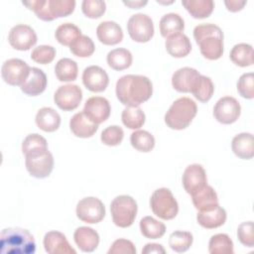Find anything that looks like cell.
I'll return each instance as SVG.
<instances>
[{
    "label": "cell",
    "mask_w": 254,
    "mask_h": 254,
    "mask_svg": "<svg viewBox=\"0 0 254 254\" xmlns=\"http://www.w3.org/2000/svg\"><path fill=\"white\" fill-rule=\"evenodd\" d=\"M115 92L122 104L138 106L152 96L153 85L145 75L126 74L117 80Z\"/></svg>",
    "instance_id": "obj_1"
},
{
    "label": "cell",
    "mask_w": 254,
    "mask_h": 254,
    "mask_svg": "<svg viewBox=\"0 0 254 254\" xmlns=\"http://www.w3.org/2000/svg\"><path fill=\"white\" fill-rule=\"evenodd\" d=\"M193 38L201 55L210 61L218 60L223 55V32L211 23L197 25L193 29Z\"/></svg>",
    "instance_id": "obj_2"
},
{
    "label": "cell",
    "mask_w": 254,
    "mask_h": 254,
    "mask_svg": "<svg viewBox=\"0 0 254 254\" xmlns=\"http://www.w3.org/2000/svg\"><path fill=\"white\" fill-rule=\"evenodd\" d=\"M1 254H34L36 242L29 230L21 227H8L0 234Z\"/></svg>",
    "instance_id": "obj_3"
},
{
    "label": "cell",
    "mask_w": 254,
    "mask_h": 254,
    "mask_svg": "<svg viewBox=\"0 0 254 254\" xmlns=\"http://www.w3.org/2000/svg\"><path fill=\"white\" fill-rule=\"evenodd\" d=\"M196 103L190 97H180L173 102L165 114V123L173 130L189 127L196 115Z\"/></svg>",
    "instance_id": "obj_4"
},
{
    "label": "cell",
    "mask_w": 254,
    "mask_h": 254,
    "mask_svg": "<svg viewBox=\"0 0 254 254\" xmlns=\"http://www.w3.org/2000/svg\"><path fill=\"white\" fill-rule=\"evenodd\" d=\"M137 202L127 194H121L113 198L110 203V212L114 224L121 228L129 227L133 224L137 215Z\"/></svg>",
    "instance_id": "obj_5"
},
{
    "label": "cell",
    "mask_w": 254,
    "mask_h": 254,
    "mask_svg": "<svg viewBox=\"0 0 254 254\" xmlns=\"http://www.w3.org/2000/svg\"><path fill=\"white\" fill-rule=\"evenodd\" d=\"M150 206L153 213L164 220L175 218L179 212L178 201L167 188L157 189L152 193Z\"/></svg>",
    "instance_id": "obj_6"
},
{
    "label": "cell",
    "mask_w": 254,
    "mask_h": 254,
    "mask_svg": "<svg viewBox=\"0 0 254 254\" xmlns=\"http://www.w3.org/2000/svg\"><path fill=\"white\" fill-rule=\"evenodd\" d=\"M25 165L29 174L37 179H45L54 169V157L48 149H41L25 156Z\"/></svg>",
    "instance_id": "obj_7"
},
{
    "label": "cell",
    "mask_w": 254,
    "mask_h": 254,
    "mask_svg": "<svg viewBox=\"0 0 254 254\" xmlns=\"http://www.w3.org/2000/svg\"><path fill=\"white\" fill-rule=\"evenodd\" d=\"M127 31L134 42L147 43L154 36V24L148 15L134 14L127 22Z\"/></svg>",
    "instance_id": "obj_8"
},
{
    "label": "cell",
    "mask_w": 254,
    "mask_h": 254,
    "mask_svg": "<svg viewBox=\"0 0 254 254\" xmlns=\"http://www.w3.org/2000/svg\"><path fill=\"white\" fill-rule=\"evenodd\" d=\"M76 216L83 222L94 224L100 222L105 216L103 202L94 196H87L80 199L76 204Z\"/></svg>",
    "instance_id": "obj_9"
},
{
    "label": "cell",
    "mask_w": 254,
    "mask_h": 254,
    "mask_svg": "<svg viewBox=\"0 0 254 254\" xmlns=\"http://www.w3.org/2000/svg\"><path fill=\"white\" fill-rule=\"evenodd\" d=\"M31 67L20 59H9L1 66L3 80L12 86L22 85L30 74Z\"/></svg>",
    "instance_id": "obj_10"
},
{
    "label": "cell",
    "mask_w": 254,
    "mask_h": 254,
    "mask_svg": "<svg viewBox=\"0 0 254 254\" xmlns=\"http://www.w3.org/2000/svg\"><path fill=\"white\" fill-rule=\"evenodd\" d=\"M74 8V0H45L43 7L36 12V15L39 19L50 22L70 15Z\"/></svg>",
    "instance_id": "obj_11"
},
{
    "label": "cell",
    "mask_w": 254,
    "mask_h": 254,
    "mask_svg": "<svg viewBox=\"0 0 254 254\" xmlns=\"http://www.w3.org/2000/svg\"><path fill=\"white\" fill-rule=\"evenodd\" d=\"M82 100V90L76 84L61 85L54 94V101L64 111H71L78 107Z\"/></svg>",
    "instance_id": "obj_12"
},
{
    "label": "cell",
    "mask_w": 254,
    "mask_h": 254,
    "mask_svg": "<svg viewBox=\"0 0 254 254\" xmlns=\"http://www.w3.org/2000/svg\"><path fill=\"white\" fill-rule=\"evenodd\" d=\"M38 41L34 29L25 24H18L11 28L8 35L10 46L17 51H28L36 45Z\"/></svg>",
    "instance_id": "obj_13"
},
{
    "label": "cell",
    "mask_w": 254,
    "mask_h": 254,
    "mask_svg": "<svg viewBox=\"0 0 254 254\" xmlns=\"http://www.w3.org/2000/svg\"><path fill=\"white\" fill-rule=\"evenodd\" d=\"M240 103L232 96H223L217 100L213 107L214 118L222 124H232L240 116Z\"/></svg>",
    "instance_id": "obj_14"
},
{
    "label": "cell",
    "mask_w": 254,
    "mask_h": 254,
    "mask_svg": "<svg viewBox=\"0 0 254 254\" xmlns=\"http://www.w3.org/2000/svg\"><path fill=\"white\" fill-rule=\"evenodd\" d=\"M185 190L192 195L207 185L206 173L199 164H191L188 166L182 178Z\"/></svg>",
    "instance_id": "obj_15"
},
{
    "label": "cell",
    "mask_w": 254,
    "mask_h": 254,
    "mask_svg": "<svg viewBox=\"0 0 254 254\" xmlns=\"http://www.w3.org/2000/svg\"><path fill=\"white\" fill-rule=\"evenodd\" d=\"M82 111L91 122L100 124L108 119L111 107L109 101L105 97L92 96L85 101Z\"/></svg>",
    "instance_id": "obj_16"
},
{
    "label": "cell",
    "mask_w": 254,
    "mask_h": 254,
    "mask_svg": "<svg viewBox=\"0 0 254 254\" xmlns=\"http://www.w3.org/2000/svg\"><path fill=\"white\" fill-rule=\"evenodd\" d=\"M82 83L92 92H101L109 83L107 72L98 65H89L82 72Z\"/></svg>",
    "instance_id": "obj_17"
},
{
    "label": "cell",
    "mask_w": 254,
    "mask_h": 254,
    "mask_svg": "<svg viewBox=\"0 0 254 254\" xmlns=\"http://www.w3.org/2000/svg\"><path fill=\"white\" fill-rule=\"evenodd\" d=\"M200 73L192 67L185 66L176 70L172 75V85L179 92H190Z\"/></svg>",
    "instance_id": "obj_18"
},
{
    "label": "cell",
    "mask_w": 254,
    "mask_h": 254,
    "mask_svg": "<svg viewBox=\"0 0 254 254\" xmlns=\"http://www.w3.org/2000/svg\"><path fill=\"white\" fill-rule=\"evenodd\" d=\"M44 248L49 254H75L66 237L60 231H49L44 236Z\"/></svg>",
    "instance_id": "obj_19"
},
{
    "label": "cell",
    "mask_w": 254,
    "mask_h": 254,
    "mask_svg": "<svg viewBox=\"0 0 254 254\" xmlns=\"http://www.w3.org/2000/svg\"><path fill=\"white\" fill-rule=\"evenodd\" d=\"M96 36L103 45L113 46L123 40V31L116 22L103 21L96 28Z\"/></svg>",
    "instance_id": "obj_20"
},
{
    "label": "cell",
    "mask_w": 254,
    "mask_h": 254,
    "mask_svg": "<svg viewBox=\"0 0 254 254\" xmlns=\"http://www.w3.org/2000/svg\"><path fill=\"white\" fill-rule=\"evenodd\" d=\"M48 79L46 73L38 67H31L28 78L20 86V88L29 96H37L45 91Z\"/></svg>",
    "instance_id": "obj_21"
},
{
    "label": "cell",
    "mask_w": 254,
    "mask_h": 254,
    "mask_svg": "<svg viewBox=\"0 0 254 254\" xmlns=\"http://www.w3.org/2000/svg\"><path fill=\"white\" fill-rule=\"evenodd\" d=\"M73 239L82 252H93L99 244V234L91 227L80 226L75 229Z\"/></svg>",
    "instance_id": "obj_22"
},
{
    "label": "cell",
    "mask_w": 254,
    "mask_h": 254,
    "mask_svg": "<svg viewBox=\"0 0 254 254\" xmlns=\"http://www.w3.org/2000/svg\"><path fill=\"white\" fill-rule=\"evenodd\" d=\"M69 128L74 136L79 138H89L95 134L98 124L91 122L83 113H75L69 120Z\"/></svg>",
    "instance_id": "obj_23"
},
{
    "label": "cell",
    "mask_w": 254,
    "mask_h": 254,
    "mask_svg": "<svg viewBox=\"0 0 254 254\" xmlns=\"http://www.w3.org/2000/svg\"><path fill=\"white\" fill-rule=\"evenodd\" d=\"M232 152L240 159L250 160L254 156V138L251 133H239L231 142Z\"/></svg>",
    "instance_id": "obj_24"
},
{
    "label": "cell",
    "mask_w": 254,
    "mask_h": 254,
    "mask_svg": "<svg viewBox=\"0 0 254 254\" xmlns=\"http://www.w3.org/2000/svg\"><path fill=\"white\" fill-rule=\"evenodd\" d=\"M191 200L194 207L198 211H205L215 208L219 205L217 193L214 189L208 185L191 195Z\"/></svg>",
    "instance_id": "obj_25"
},
{
    "label": "cell",
    "mask_w": 254,
    "mask_h": 254,
    "mask_svg": "<svg viewBox=\"0 0 254 254\" xmlns=\"http://www.w3.org/2000/svg\"><path fill=\"white\" fill-rule=\"evenodd\" d=\"M226 218L227 214L225 209L219 205L210 210L198 211L196 214L198 224L206 229H213L223 225Z\"/></svg>",
    "instance_id": "obj_26"
},
{
    "label": "cell",
    "mask_w": 254,
    "mask_h": 254,
    "mask_svg": "<svg viewBox=\"0 0 254 254\" xmlns=\"http://www.w3.org/2000/svg\"><path fill=\"white\" fill-rule=\"evenodd\" d=\"M165 47L170 56L174 58L187 57L191 51V44L185 34H177L167 38Z\"/></svg>",
    "instance_id": "obj_27"
},
{
    "label": "cell",
    "mask_w": 254,
    "mask_h": 254,
    "mask_svg": "<svg viewBox=\"0 0 254 254\" xmlns=\"http://www.w3.org/2000/svg\"><path fill=\"white\" fill-rule=\"evenodd\" d=\"M35 121L37 126L45 132H54L61 125L60 114L52 107H43L38 110Z\"/></svg>",
    "instance_id": "obj_28"
},
{
    "label": "cell",
    "mask_w": 254,
    "mask_h": 254,
    "mask_svg": "<svg viewBox=\"0 0 254 254\" xmlns=\"http://www.w3.org/2000/svg\"><path fill=\"white\" fill-rule=\"evenodd\" d=\"M160 33L164 38H169L171 36L180 34L185 29L184 19L176 13L165 14L159 23Z\"/></svg>",
    "instance_id": "obj_29"
},
{
    "label": "cell",
    "mask_w": 254,
    "mask_h": 254,
    "mask_svg": "<svg viewBox=\"0 0 254 254\" xmlns=\"http://www.w3.org/2000/svg\"><path fill=\"white\" fill-rule=\"evenodd\" d=\"M182 5L194 19L207 18L214 9L212 0H183Z\"/></svg>",
    "instance_id": "obj_30"
},
{
    "label": "cell",
    "mask_w": 254,
    "mask_h": 254,
    "mask_svg": "<svg viewBox=\"0 0 254 254\" xmlns=\"http://www.w3.org/2000/svg\"><path fill=\"white\" fill-rule=\"evenodd\" d=\"M230 60L238 66H250L254 63L253 48L249 44L240 43L235 45L230 51Z\"/></svg>",
    "instance_id": "obj_31"
},
{
    "label": "cell",
    "mask_w": 254,
    "mask_h": 254,
    "mask_svg": "<svg viewBox=\"0 0 254 254\" xmlns=\"http://www.w3.org/2000/svg\"><path fill=\"white\" fill-rule=\"evenodd\" d=\"M106 61L108 65L114 70H124L128 68L133 62L132 54L124 48H118L107 54Z\"/></svg>",
    "instance_id": "obj_32"
},
{
    "label": "cell",
    "mask_w": 254,
    "mask_h": 254,
    "mask_svg": "<svg viewBox=\"0 0 254 254\" xmlns=\"http://www.w3.org/2000/svg\"><path fill=\"white\" fill-rule=\"evenodd\" d=\"M55 73L60 81H73L78 74L77 64L68 58L61 59L56 64Z\"/></svg>",
    "instance_id": "obj_33"
},
{
    "label": "cell",
    "mask_w": 254,
    "mask_h": 254,
    "mask_svg": "<svg viewBox=\"0 0 254 254\" xmlns=\"http://www.w3.org/2000/svg\"><path fill=\"white\" fill-rule=\"evenodd\" d=\"M81 36L80 29L72 23L61 24L55 33L56 40L63 46L70 47Z\"/></svg>",
    "instance_id": "obj_34"
},
{
    "label": "cell",
    "mask_w": 254,
    "mask_h": 254,
    "mask_svg": "<svg viewBox=\"0 0 254 254\" xmlns=\"http://www.w3.org/2000/svg\"><path fill=\"white\" fill-rule=\"evenodd\" d=\"M139 225L143 236L149 239H159L166 232V225L152 216H144Z\"/></svg>",
    "instance_id": "obj_35"
},
{
    "label": "cell",
    "mask_w": 254,
    "mask_h": 254,
    "mask_svg": "<svg viewBox=\"0 0 254 254\" xmlns=\"http://www.w3.org/2000/svg\"><path fill=\"white\" fill-rule=\"evenodd\" d=\"M123 124L129 129H139L145 123V113L139 106H127L121 114Z\"/></svg>",
    "instance_id": "obj_36"
},
{
    "label": "cell",
    "mask_w": 254,
    "mask_h": 254,
    "mask_svg": "<svg viewBox=\"0 0 254 254\" xmlns=\"http://www.w3.org/2000/svg\"><path fill=\"white\" fill-rule=\"evenodd\" d=\"M208 251L211 254H233V242L225 233L214 234L209 239Z\"/></svg>",
    "instance_id": "obj_37"
},
{
    "label": "cell",
    "mask_w": 254,
    "mask_h": 254,
    "mask_svg": "<svg viewBox=\"0 0 254 254\" xmlns=\"http://www.w3.org/2000/svg\"><path fill=\"white\" fill-rule=\"evenodd\" d=\"M130 142L133 148L143 153H148L155 147L154 136L146 130L134 131L130 136Z\"/></svg>",
    "instance_id": "obj_38"
},
{
    "label": "cell",
    "mask_w": 254,
    "mask_h": 254,
    "mask_svg": "<svg viewBox=\"0 0 254 254\" xmlns=\"http://www.w3.org/2000/svg\"><path fill=\"white\" fill-rule=\"evenodd\" d=\"M193 241V236L190 231L176 230L169 237V246L178 253L186 252L190 249Z\"/></svg>",
    "instance_id": "obj_39"
},
{
    "label": "cell",
    "mask_w": 254,
    "mask_h": 254,
    "mask_svg": "<svg viewBox=\"0 0 254 254\" xmlns=\"http://www.w3.org/2000/svg\"><path fill=\"white\" fill-rule=\"evenodd\" d=\"M214 92V85L212 80L206 76L200 74L198 77L194 87L190 91L192 95L200 102H207L213 95Z\"/></svg>",
    "instance_id": "obj_40"
},
{
    "label": "cell",
    "mask_w": 254,
    "mask_h": 254,
    "mask_svg": "<svg viewBox=\"0 0 254 254\" xmlns=\"http://www.w3.org/2000/svg\"><path fill=\"white\" fill-rule=\"evenodd\" d=\"M69 50L71 54L78 58H88L90 57L94 51L95 46L93 41L85 35H81L70 47Z\"/></svg>",
    "instance_id": "obj_41"
},
{
    "label": "cell",
    "mask_w": 254,
    "mask_h": 254,
    "mask_svg": "<svg viewBox=\"0 0 254 254\" xmlns=\"http://www.w3.org/2000/svg\"><path fill=\"white\" fill-rule=\"evenodd\" d=\"M124 137V131L120 126L111 125L103 129L100 135L101 142L106 146H117L119 145Z\"/></svg>",
    "instance_id": "obj_42"
},
{
    "label": "cell",
    "mask_w": 254,
    "mask_h": 254,
    "mask_svg": "<svg viewBox=\"0 0 254 254\" xmlns=\"http://www.w3.org/2000/svg\"><path fill=\"white\" fill-rule=\"evenodd\" d=\"M41 149H48V142L40 134H37V133L29 134L23 140L22 152L25 156Z\"/></svg>",
    "instance_id": "obj_43"
},
{
    "label": "cell",
    "mask_w": 254,
    "mask_h": 254,
    "mask_svg": "<svg viewBox=\"0 0 254 254\" xmlns=\"http://www.w3.org/2000/svg\"><path fill=\"white\" fill-rule=\"evenodd\" d=\"M81 10L87 18L97 19L105 13L106 4L102 0H83Z\"/></svg>",
    "instance_id": "obj_44"
},
{
    "label": "cell",
    "mask_w": 254,
    "mask_h": 254,
    "mask_svg": "<svg viewBox=\"0 0 254 254\" xmlns=\"http://www.w3.org/2000/svg\"><path fill=\"white\" fill-rule=\"evenodd\" d=\"M56 57V49L53 46L41 45L36 47L32 54L31 59L38 64H48L54 61Z\"/></svg>",
    "instance_id": "obj_45"
},
{
    "label": "cell",
    "mask_w": 254,
    "mask_h": 254,
    "mask_svg": "<svg viewBox=\"0 0 254 254\" xmlns=\"http://www.w3.org/2000/svg\"><path fill=\"white\" fill-rule=\"evenodd\" d=\"M238 93L246 99L254 97V74L253 72L243 73L237 81Z\"/></svg>",
    "instance_id": "obj_46"
},
{
    "label": "cell",
    "mask_w": 254,
    "mask_h": 254,
    "mask_svg": "<svg viewBox=\"0 0 254 254\" xmlns=\"http://www.w3.org/2000/svg\"><path fill=\"white\" fill-rule=\"evenodd\" d=\"M237 237L241 244L246 247H254V224L253 221H245L237 228Z\"/></svg>",
    "instance_id": "obj_47"
},
{
    "label": "cell",
    "mask_w": 254,
    "mask_h": 254,
    "mask_svg": "<svg viewBox=\"0 0 254 254\" xmlns=\"http://www.w3.org/2000/svg\"><path fill=\"white\" fill-rule=\"evenodd\" d=\"M108 254H136V248L132 241L119 238L116 239L110 246Z\"/></svg>",
    "instance_id": "obj_48"
},
{
    "label": "cell",
    "mask_w": 254,
    "mask_h": 254,
    "mask_svg": "<svg viewBox=\"0 0 254 254\" xmlns=\"http://www.w3.org/2000/svg\"><path fill=\"white\" fill-rule=\"evenodd\" d=\"M246 1H240V0H225L224 5L226 6V9L230 12H238L241 11L244 6L246 5Z\"/></svg>",
    "instance_id": "obj_49"
},
{
    "label": "cell",
    "mask_w": 254,
    "mask_h": 254,
    "mask_svg": "<svg viewBox=\"0 0 254 254\" xmlns=\"http://www.w3.org/2000/svg\"><path fill=\"white\" fill-rule=\"evenodd\" d=\"M143 254H150V253H157V254H165L166 250L161 244L158 243H148L142 249Z\"/></svg>",
    "instance_id": "obj_50"
},
{
    "label": "cell",
    "mask_w": 254,
    "mask_h": 254,
    "mask_svg": "<svg viewBox=\"0 0 254 254\" xmlns=\"http://www.w3.org/2000/svg\"><path fill=\"white\" fill-rule=\"evenodd\" d=\"M44 2H45V0H30V1H22V4L25 5L28 9H30L36 13L43 7Z\"/></svg>",
    "instance_id": "obj_51"
},
{
    "label": "cell",
    "mask_w": 254,
    "mask_h": 254,
    "mask_svg": "<svg viewBox=\"0 0 254 254\" xmlns=\"http://www.w3.org/2000/svg\"><path fill=\"white\" fill-rule=\"evenodd\" d=\"M147 3H148L147 0H144V1L143 0H136V1H134V0H130V1L123 0V4L128 6L131 9H140L141 7L145 6Z\"/></svg>",
    "instance_id": "obj_52"
}]
</instances>
